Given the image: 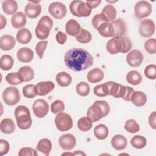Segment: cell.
Here are the masks:
<instances>
[{"mask_svg":"<svg viewBox=\"0 0 156 156\" xmlns=\"http://www.w3.org/2000/svg\"><path fill=\"white\" fill-rule=\"evenodd\" d=\"M66 66L74 71H81L90 68L93 63V56L82 48H72L64 56Z\"/></svg>","mask_w":156,"mask_h":156,"instance_id":"obj_1","label":"cell"},{"mask_svg":"<svg viewBox=\"0 0 156 156\" xmlns=\"http://www.w3.org/2000/svg\"><path fill=\"white\" fill-rule=\"evenodd\" d=\"M110 105L107 102L104 100H98L89 107L87 115L93 122H95L102 118L107 116L110 112Z\"/></svg>","mask_w":156,"mask_h":156,"instance_id":"obj_2","label":"cell"},{"mask_svg":"<svg viewBox=\"0 0 156 156\" xmlns=\"http://www.w3.org/2000/svg\"><path fill=\"white\" fill-rule=\"evenodd\" d=\"M131 48L130 40L125 37H113L106 44V49L111 54H116L119 52L126 53L130 50Z\"/></svg>","mask_w":156,"mask_h":156,"instance_id":"obj_3","label":"cell"},{"mask_svg":"<svg viewBox=\"0 0 156 156\" xmlns=\"http://www.w3.org/2000/svg\"><path fill=\"white\" fill-rule=\"evenodd\" d=\"M16 123L21 130H27L32 125V118L29 108L24 105L18 106L14 112Z\"/></svg>","mask_w":156,"mask_h":156,"instance_id":"obj_4","label":"cell"},{"mask_svg":"<svg viewBox=\"0 0 156 156\" xmlns=\"http://www.w3.org/2000/svg\"><path fill=\"white\" fill-rule=\"evenodd\" d=\"M53 26L52 20L48 16H43L38 21L35 28V34L37 37L40 40L46 39L50 33V30Z\"/></svg>","mask_w":156,"mask_h":156,"instance_id":"obj_5","label":"cell"},{"mask_svg":"<svg viewBox=\"0 0 156 156\" xmlns=\"http://www.w3.org/2000/svg\"><path fill=\"white\" fill-rule=\"evenodd\" d=\"M92 9L86 2L82 1H73L69 5L71 13L77 17H87L91 13Z\"/></svg>","mask_w":156,"mask_h":156,"instance_id":"obj_6","label":"cell"},{"mask_svg":"<svg viewBox=\"0 0 156 156\" xmlns=\"http://www.w3.org/2000/svg\"><path fill=\"white\" fill-rule=\"evenodd\" d=\"M54 122L57 129L60 132L69 130L73 127V119L71 116L66 113H58Z\"/></svg>","mask_w":156,"mask_h":156,"instance_id":"obj_7","label":"cell"},{"mask_svg":"<svg viewBox=\"0 0 156 156\" xmlns=\"http://www.w3.org/2000/svg\"><path fill=\"white\" fill-rule=\"evenodd\" d=\"M20 92L15 87H9L2 93L3 101L8 105H15L20 101Z\"/></svg>","mask_w":156,"mask_h":156,"instance_id":"obj_8","label":"cell"},{"mask_svg":"<svg viewBox=\"0 0 156 156\" xmlns=\"http://www.w3.org/2000/svg\"><path fill=\"white\" fill-rule=\"evenodd\" d=\"M152 5L146 1H140L136 3L134 7L135 16L139 18H144L151 13Z\"/></svg>","mask_w":156,"mask_h":156,"instance_id":"obj_9","label":"cell"},{"mask_svg":"<svg viewBox=\"0 0 156 156\" xmlns=\"http://www.w3.org/2000/svg\"><path fill=\"white\" fill-rule=\"evenodd\" d=\"M49 13L55 19L61 20L64 18L66 14V6L60 2H53L48 7Z\"/></svg>","mask_w":156,"mask_h":156,"instance_id":"obj_10","label":"cell"},{"mask_svg":"<svg viewBox=\"0 0 156 156\" xmlns=\"http://www.w3.org/2000/svg\"><path fill=\"white\" fill-rule=\"evenodd\" d=\"M32 110L34 115L39 118L44 117L49 112V104L44 99L36 100L32 105Z\"/></svg>","mask_w":156,"mask_h":156,"instance_id":"obj_11","label":"cell"},{"mask_svg":"<svg viewBox=\"0 0 156 156\" xmlns=\"http://www.w3.org/2000/svg\"><path fill=\"white\" fill-rule=\"evenodd\" d=\"M155 24L151 19H145L141 21L139 27L140 34L145 37L148 38L153 35L155 32Z\"/></svg>","mask_w":156,"mask_h":156,"instance_id":"obj_12","label":"cell"},{"mask_svg":"<svg viewBox=\"0 0 156 156\" xmlns=\"http://www.w3.org/2000/svg\"><path fill=\"white\" fill-rule=\"evenodd\" d=\"M58 143L62 149L66 151H70L75 147L76 139L75 136L71 133L64 134L59 138Z\"/></svg>","mask_w":156,"mask_h":156,"instance_id":"obj_13","label":"cell"},{"mask_svg":"<svg viewBox=\"0 0 156 156\" xmlns=\"http://www.w3.org/2000/svg\"><path fill=\"white\" fill-rule=\"evenodd\" d=\"M143 60V54L138 50L133 49L130 51L126 57L127 63L132 67H138Z\"/></svg>","mask_w":156,"mask_h":156,"instance_id":"obj_14","label":"cell"},{"mask_svg":"<svg viewBox=\"0 0 156 156\" xmlns=\"http://www.w3.org/2000/svg\"><path fill=\"white\" fill-rule=\"evenodd\" d=\"M25 14L30 18H35L39 16L41 11V7L39 2L30 1L27 2L25 7Z\"/></svg>","mask_w":156,"mask_h":156,"instance_id":"obj_15","label":"cell"},{"mask_svg":"<svg viewBox=\"0 0 156 156\" xmlns=\"http://www.w3.org/2000/svg\"><path fill=\"white\" fill-rule=\"evenodd\" d=\"M55 85L51 81L40 82L35 85V91L37 95L45 96L52 91Z\"/></svg>","mask_w":156,"mask_h":156,"instance_id":"obj_16","label":"cell"},{"mask_svg":"<svg viewBox=\"0 0 156 156\" xmlns=\"http://www.w3.org/2000/svg\"><path fill=\"white\" fill-rule=\"evenodd\" d=\"M111 23L114 31L113 37H123L126 32V26L124 20L121 18H118L117 20H115Z\"/></svg>","mask_w":156,"mask_h":156,"instance_id":"obj_17","label":"cell"},{"mask_svg":"<svg viewBox=\"0 0 156 156\" xmlns=\"http://www.w3.org/2000/svg\"><path fill=\"white\" fill-rule=\"evenodd\" d=\"M16 55L20 62L29 63L31 62L34 58V52L27 47L21 48L18 51Z\"/></svg>","mask_w":156,"mask_h":156,"instance_id":"obj_18","label":"cell"},{"mask_svg":"<svg viewBox=\"0 0 156 156\" xmlns=\"http://www.w3.org/2000/svg\"><path fill=\"white\" fill-rule=\"evenodd\" d=\"M16 40L10 35H4L0 37V48L3 51H9L13 48Z\"/></svg>","mask_w":156,"mask_h":156,"instance_id":"obj_19","label":"cell"},{"mask_svg":"<svg viewBox=\"0 0 156 156\" xmlns=\"http://www.w3.org/2000/svg\"><path fill=\"white\" fill-rule=\"evenodd\" d=\"M127 144L126 138L120 134L115 135L111 140V145L116 150L120 151L124 149Z\"/></svg>","mask_w":156,"mask_h":156,"instance_id":"obj_20","label":"cell"},{"mask_svg":"<svg viewBox=\"0 0 156 156\" xmlns=\"http://www.w3.org/2000/svg\"><path fill=\"white\" fill-rule=\"evenodd\" d=\"M81 27L79 23L75 20L71 19L65 24V31L70 36H76L80 32Z\"/></svg>","mask_w":156,"mask_h":156,"instance_id":"obj_21","label":"cell"},{"mask_svg":"<svg viewBox=\"0 0 156 156\" xmlns=\"http://www.w3.org/2000/svg\"><path fill=\"white\" fill-rule=\"evenodd\" d=\"M11 23L13 27L20 29L24 27L26 23V14L21 12H18L13 15L11 18Z\"/></svg>","mask_w":156,"mask_h":156,"instance_id":"obj_22","label":"cell"},{"mask_svg":"<svg viewBox=\"0 0 156 156\" xmlns=\"http://www.w3.org/2000/svg\"><path fill=\"white\" fill-rule=\"evenodd\" d=\"M104 76V72L98 68H94L91 69L87 74V79L89 82L95 83L102 80Z\"/></svg>","mask_w":156,"mask_h":156,"instance_id":"obj_23","label":"cell"},{"mask_svg":"<svg viewBox=\"0 0 156 156\" xmlns=\"http://www.w3.org/2000/svg\"><path fill=\"white\" fill-rule=\"evenodd\" d=\"M16 39L18 42L22 44H27L32 39L31 32L27 28H22L18 31Z\"/></svg>","mask_w":156,"mask_h":156,"instance_id":"obj_24","label":"cell"},{"mask_svg":"<svg viewBox=\"0 0 156 156\" xmlns=\"http://www.w3.org/2000/svg\"><path fill=\"white\" fill-rule=\"evenodd\" d=\"M1 132L5 134L12 133L15 130V124L10 118H4L1 122Z\"/></svg>","mask_w":156,"mask_h":156,"instance_id":"obj_25","label":"cell"},{"mask_svg":"<svg viewBox=\"0 0 156 156\" xmlns=\"http://www.w3.org/2000/svg\"><path fill=\"white\" fill-rule=\"evenodd\" d=\"M147 101L146 94L140 91H134L131 96L130 101L137 107L143 106Z\"/></svg>","mask_w":156,"mask_h":156,"instance_id":"obj_26","label":"cell"},{"mask_svg":"<svg viewBox=\"0 0 156 156\" xmlns=\"http://www.w3.org/2000/svg\"><path fill=\"white\" fill-rule=\"evenodd\" d=\"M55 80L60 87H66L71 84L72 82V77L71 75L66 72L62 71L56 75Z\"/></svg>","mask_w":156,"mask_h":156,"instance_id":"obj_27","label":"cell"},{"mask_svg":"<svg viewBox=\"0 0 156 156\" xmlns=\"http://www.w3.org/2000/svg\"><path fill=\"white\" fill-rule=\"evenodd\" d=\"M2 8L7 15L15 14L18 9V4L14 0H5L2 2Z\"/></svg>","mask_w":156,"mask_h":156,"instance_id":"obj_28","label":"cell"},{"mask_svg":"<svg viewBox=\"0 0 156 156\" xmlns=\"http://www.w3.org/2000/svg\"><path fill=\"white\" fill-rule=\"evenodd\" d=\"M99 34L104 37H113L114 31L111 22L102 24L98 29Z\"/></svg>","mask_w":156,"mask_h":156,"instance_id":"obj_29","label":"cell"},{"mask_svg":"<svg viewBox=\"0 0 156 156\" xmlns=\"http://www.w3.org/2000/svg\"><path fill=\"white\" fill-rule=\"evenodd\" d=\"M37 149L41 153L48 155L52 149L51 141L47 138L40 140L37 144Z\"/></svg>","mask_w":156,"mask_h":156,"instance_id":"obj_30","label":"cell"},{"mask_svg":"<svg viewBox=\"0 0 156 156\" xmlns=\"http://www.w3.org/2000/svg\"><path fill=\"white\" fill-rule=\"evenodd\" d=\"M5 80L9 84L17 85L24 82L22 75L19 72L10 73L5 76Z\"/></svg>","mask_w":156,"mask_h":156,"instance_id":"obj_31","label":"cell"},{"mask_svg":"<svg viewBox=\"0 0 156 156\" xmlns=\"http://www.w3.org/2000/svg\"><path fill=\"white\" fill-rule=\"evenodd\" d=\"M94 134L97 139L104 140L108 135V129L105 124H99L94 127Z\"/></svg>","mask_w":156,"mask_h":156,"instance_id":"obj_32","label":"cell"},{"mask_svg":"<svg viewBox=\"0 0 156 156\" xmlns=\"http://www.w3.org/2000/svg\"><path fill=\"white\" fill-rule=\"evenodd\" d=\"M126 80L130 84L136 85L141 82L142 76L138 71L132 70L127 74Z\"/></svg>","mask_w":156,"mask_h":156,"instance_id":"obj_33","label":"cell"},{"mask_svg":"<svg viewBox=\"0 0 156 156\" xmlns=\"http://www.w3.org/2000/svg\"><path fill=\"white\" fill-rule=\"evenodd\" d=\"M14 60L13 57L8 54H5L1 56L0 59V68L2 70H10L13 66Z\"/></svg>","mask_w":156,"mask_h":156,"instance_id":"obj_34","label":"cell"},{"mask_svg":"<svg viewBox=\"0 0 156 156\" xmlns=\"http://www.w3.org/2000/svg\"><path fill=\"white\" fill-rule=\"evenodd\" d=\"M101 13L103 14L109 21V22H112L116 19V10L113 5L108 4L105 5L102 12Z\"/></svg>","mask_w":156,"mask_h":156,"instance_id":"obj_35","label":"cell"},{"mask_svg":"<svg viewBox=\"0 0 156 156\" xmlns=\"http://www.w3.org/2000/svg\"><path fill=\"white\" fill-rule=\"evenodd\" d=\"M93 125L92 121L88 116H83L80 118L77 122L78 129L82 132H87L90 130Z\"/></svg>","mask_w":156,"mask_h":156,"instance_id":"obj_36","label":"cell"},{"mask_svg":"<svg viewBox=\"0 0 156 156\" xmlns=\"http://www.w3.org/2000/svg\"><path fill=\"white\" fill-rule=\"evenodd\" d=\"M18 72L22 75L24 82L32 80L34 77V71L33 69L29 66H23L18 69Z\"/></svg>","mask_w":156,"mask_h":156,"instance_id":"obj_37","label":"cell"},{"mask_svg":"<svg viewBox=\"0 0 156 156\" xmlns=\"http://www.w3.org/2000/svg\"><path fill=\"white\" fill-rule=\"evenodd\" d=\"M130 143L133 147L141 149L146 146L147 140L146 138L143 136L135 135L130 140Z\"/></svg>","mask_w":156,"mask_h":156,"instance_id":"obj_38","label":"cell"},{"mask_svg":"<svg viewBox=\"0 0 156 156\" xmlns=\"http://www.w3.org/2000/svg\"><path fill=\"white\" fill-rule=\"evenodd\" d=\"M76 39L80 43H88L91 40L92 35L89 31L81 28L79 34L76 36Z\"/></svg>","mask_w":156,"mask_h":156,"instance_id":"obj_39","label":"cell"},{"mask_svg":"<svg viewBox=\"0 0 156 156\" xmlns=\"http://www.w3.org/2000/svg\"><path fill=\"white\" fill-rule=\"evenodd\" d=\"M124 129L131 133H135L140 130V126L136 121L133 119H128L124 124Z\"/></svg>","mask_w":156,"mask_h":156,"instance_id":"obj_40","label":"cell"},{"mask_svg":"<svg viewBox=\"0 0 156 156\" xmlns=\"http://www.w3.org/2000/svg\"><path fill=\"white\" fill-rule=\"evenodd\" d=\"M76 92L81 96H87L90 91V86L88 83L85 82H80L77 84L76 87Z\"/></svg>","mask_w":156,"mask_h":156,"instance_id":"obj_41","label":"cell"},{"mask_svg":"<svg viewBox=\"0 0 156 156\" xmlns=\"http://www.w3.org/2000/svg\"><path fill=\"white\" fill-rule=\"evenodd\" d=\"M109 22L108 19L102 13H98L95 15L91 20V23L93 26L98 30V27L103 23Z\"/></svg>","mask_w":156,"mask_h":156,"instance_id":"obj_42","label":"cell"},{"mask_svg":"<svg viewBox=\"0 0 156 156\" xmlns=\"http://www.w3.org/2000/svg\"><path fill=\"white\" fill-rule=\"evenodd\" d=\"M94 94L98 97H104L108 95V90L105 82L94 87L93 89Z\"/></svg>","mask_w":156,"mask_h":156,"instance_id":"obj_43","label":"cell"},{"mask_svg":"<svg viewBox=\"0 0 156 156\" xmlns=\"http://www.w3.org/2000/svg\"><path fill=\"white\" fill-rule=\"evenodd\" d=\"M65 110V104L61 100H55L51 105V110L54 114H58Z\"/></svg>","mask_w":156,"mask_h":156,"instance_id":"obj_44","label":"cell"},{"mask_svg":"<svg viewBox=\"0 0 156 156\" xmlns=\"http://www.w3.org/2000/svg\"><path fill=\"white\" fill-rule=\"evenodd\" d=\"M145 50L151 54H154L156 52V40L154 38L148 39L144 43Z\"/></svg>","mask_w":156,"mask_h":156,"instance_id":"obj_45","label":"cell"},{"mask_svg":"<svg viewBox=\"0 0 156 156\" xmlns=\"http://www.w3.org/2000/svg\"><path fill=\"white\" fill-rule=\"evenodd\" d=\"M23 94L27 98H33L37 96L35 91V85L29 84L24 86L23 88Z\"/></svg>","mask_w":156,"mask_h":156,"instance_id":"obj_46","label":"cell"},{"mask_svg":"<svg viewBox=\"0 0 156 156\" xmlns=\"http://www.w3.org/2000/svg\"><path fill=\"white\" fill-rule=\"evenodd\" d=\"M144 73L145 76L149 79H155L156 78V65L154 64L147 65L145 68Z\"/></svg>","mask_w":156,"mask_h":156,"instance_id":"obj_47","label":"cell"},{"mask_svg":"<svg viewBox=\"0 0 156 156\" xmlns=\"http://www.w3.org/2000/svg\"><path fill=\"white\" fill-rule=\"evenodd\" d=\"M105 83L108 87V95L113 96L115 98L119 88V83L113 81H108L105 82Z\"/></svg>","mask_w":156,"mask_h":156,"instance_id":"obj_48","label":"cell"},{"mask_svg":"<svg viewBox=\"0 0 156 156\" xmlns=\"http://www.w3.org/2000/svg\"><path fill=\"white\" fill-rule=\"evenodd\" d=\"M48 43V41L43 40V41H39L37 44V45L35 46V51H36V53L37 54V55H38V56L40 58H43V54H44V51L46 48Z\"/></svg>","mask_w":156,"mask_h":156,"instance_id":"obj_49","label":"cell"},{"mask_svg":"<svg viewBox=\"0 0 156 156\" xmlns=\"http://www.w3.org/2000/svg\"><path fill=\"white\" fill-rule=\"evenodd\" d=\"M18 155L19 156H29V155H32V156H37L38 154L37 151L34 149L32 147H25L21 148L19 152H18Z\"/></svg>","mask_w":156,"mask_h":156,"instance_id":"obj_50","label":"cell"},{"mask_svg":"<svg viewBox=\"0 0 156 156\" xmlns=\"http://www.w3.org/2000/svg\"><path fill=\"white\" fill-rule=\"evenodd\" d=\"M10 146L7 141L1 139L0 140V155L2 156L7 154L9 151Z\"/></svg>","mask_w":156,"mask_h":156,"instance_id":"obj_51","label":"cell"},{"mask_svg":"<svg viewBox=\"0 0 156 156\" xmlns=\"http://www.w3.org/2000/svg\"><path fill=\"white\" fill-rule=\"evenodd\" d=\"M55 38H56L57 41L60 44L63 45L65 43V42L67 40V35L65 33H63L61 31H59L57 33L56 36H55Z\"/></svg>","mask_w":156,"mask_h":156,"instance_id":"obj_52","label":"cell"},{"mask_svg":"<svg viewBox=\"0 0 156 156\" xmlns=\"http://www.w3.org/2000/svg\"><path fill=\"white\" fill-rule=\"evenodd\" d=\"M149 124L154 129H156V112H152L149 116Z\"/></svg>","mask_w":156,"mask_h":156,"instance_id":"obj_53","label":"cell"},{"mask_svg":"<svg viewBox=\"0 0 156 156\" xmlns=\"http://www.w3.org/2000/svg\"><path fill=\"white\" fill-rule=\"evenodd\" d=\"M134 89L131 88L130 87H129V86H126V93H125V94L124 96H123L122 99L126 101H127V102H129L130 101V98H131V96L133 94V93L134 92Z\"/></svg>","mask_w":156,"mask_h":156,"instance_id":"obj_54","label":"cell"},{"mask_svg":"<svg viewBox=\"0 0 156 156\" xmlns=\"http://www.w3.org/2000/svg\"><path fill=\"white\" fill-rule=\"evenodd\" d=\"M86 2L90 6L91 9H94L99 6V5L101 2V1H88L87 0Z\"/></svg>","mask_w":156,"mask_h":156,"instance_id":"obj_55","label":"cell"},{"mask_svg":"<svg viewBox=\"0 0 156 156\" xmlns=\"http://www.w3.org/2000/svg\"><path fill=\"white\" fill-rule=\"evenodd\" d=\"M0 16H1V29H2L6 26L7 20H6V18L2 14L0 15Z\"/></svg>","mask_w":156,"mask_h":156,"instance_id":"obj_56","label":"cell"},{"mask_svg":"<svg viewBox=\"0 0 156 156\" xmlns=\"http://www.w3.org/2000/svg\"><path fill=\"white\" fill-rule=\"evenodd\" d=\"M73 154L75 155H86V154L82 151H76Z\"/></svg>","mask_w":156,"mask_h":156,"instance_id":"obj_57","label":"cell"},{"mask_svg":"<svg viewBox=\"0 0 156 156\" xmlns=\"http://www.w3.org/2000/svg\"><path fill=\"white\" fill-rule=\"evenodd\" d=\"M68 155H74L73 153H68V152H66V153H63V154H62V155H68Z\"/></svg>","mask_w":156,"mask_h":156,"instance_id":"obj_58","label":"cell"}]
</instances>
